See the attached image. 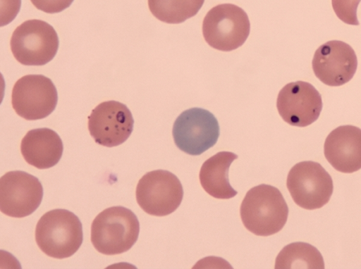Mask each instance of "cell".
Segmentation results:
<instances>
[{"label":"cell","mask_w":361,"mask_h":269,"mask_svg":"<svg viewBox=\"0 0 361 269\" xmlns=\"http://www.w3.org/2000/svg\"><path fill=\"white\" fill-rule=\"evenodd\" d=\"M240 213L247 230L267 237L282 230L288 219V207L279 189L261 184L247 192Z\"/></svg>","instance_id":"1"},{"label":"cell","mask_w":361,"mask_h":269,"mask_svg":"<svg viewBox=\"0 0 361 269\" xmlns=\"http://www.w3.org/2000/svg\"><path fill=\"white\" fill-rule=\"evenodd\" d=\"M140 223L130 209L116 206L106 208L94 219L91 242L95 249L105 255L128 251L137 242Z\"/></svg>","instance_id":"2"},{"label":"cell","mask_w":361,"mask_h":269,"mask_svg":"<svg viewBox=\"0 0 361 269\" xmlns=\"http://www.w3.org/2000/svg\"><path fill=\"white\" fill-rule=\"evenodd\" d=\"M83 239L82 226L73 212L57 208L44 213L35 228V241L48 256L62 259L73 256Z\"/></svg>","instance_id":"3"},{"label":"cell","mask_w":361,"mask_h":269,"mask_svg":"<svg viewBox=\"0 0 361 269\" xmlns=\"http://www.w3.org/2000/svg\"><path fill=\"white\" fill-rule=\"evenodd\" d=\"M250 24L245 11L232 4L210 9L202 23V34L212 48L230 51L242 46L250 34Z\"/></svg>","instance_id":"4"},{"label":"cell","mask_w":361,"mask_h":269,"mask_svg":"<svg viewBox=\"0 0 361 269\" xmlns=\"http://www.w3.org/2000/svg\"><path fill=\"white\" fill-rule=\"evenodd\" d=\"M11 49L15 58L25 65H43L51 61L59 49L54 28L47 22L32 19L23 22L13 31Z\"/></svg>","instance_id":"5"},{"label":"cell","mask_w":361,"mask_h":269,"mask_svg":"<svg viewBox=\"0 0 361 269\" xmlns=\"http://www.w3.org/2000/svg\"><path fill=\"white\" fill-rule=\"evenodd\" d=\"M287 188L300 207L314 210L326 204L333 193V180L318 163L311 161L296 163L290 170Z\"/></svg>","instance_id":"6"},{"label":"cell","mask_w":361,"mask_h":269,"mask_svg":"<svg viewBox=\"0 0 361 269\" xmlns=\"http://www.w3.org/2000/svg\"><path fill=\"white\" fill-rule=\"evenodd\" d=\"M136 200L147 214L165 216L180 205L183 189L179 179L165 170L147 173L139 180L135 191Z\"/></svg>","instance_id":"7"},{"label":"cell","mask_w":361,"mask_h":269,"mask_svg":"<svg viewBox=\"0 0 361 269\" xmlns=\"http://www.w3.org/2000/svg\"><path fill=\"white\" fill-rule=\"evenodd\" d=\"M172 134L180 150L191 156H198L216 143L220 129L216 118L210 111L192 108L178 116Z\"/></svg>","instance_id":"8"},{"label":"cell","mask_w":361,"mask_h":269,"mask_svg":"<svg viewBox=\"0 0 361 269\" xmlns=\"http://www.w3.org/2000/svg\"><path fill=\"white\" fill-rule=\"evenodd\" d=\"M57 101L55 85L42 75L23 76L13 87V108L19 116L27 120L47 117L54 111Z\"/></svg>","instance_id":"9"},{"label":"cell","mask_w":361,"mask_h":269,"mask_svg":"<svg viewBox=\"0 0 361 269\" xmlns=\"http://www.w3.org/2000/svg\"><path fill=\"white\" fill-rule=\"evenodd\" d=\"M42 197L41 182L26 172L9 171L0 178V210L8 216L30 215L39 206Z\"/></svg>","instance_id":"10"},{"label":"cell","mask_w":361,"mask_h":269,"mask_svg":"<svg viewBox=\"0 0 361 269\" xmlns=\"http://www.w3.org/2000/svg\"><path fill=\"white\" fill-rule=\"evenodd\" d=\"M134 120L126 105L116 101H104L88 117V130L95 142L113 147L126 141L133 130Z\"/></svg>","instance_id":"11"},{"label":"cell","mask_w":361,"mask_h":269,"mask_svg":"<svg viewBox=\"0 0 361 269\" xmlns=\"http://www.w3.org/2000/svg\"><path fill=\"white\" fill-rule=\"evenodd\" d=\"M276 107L279 115L288 124L306 127L319 118L322 109V96L309 82H290L280 90Z\"/></svg>","instance_id":"12"},{"label":"cell","mask_w":361,"mask_h":269,"mask_svg":"<svg viewBox=\"0 0 361 269\" xmlns=\"http://www.w3.org/2000/svg\"><path fill=\"white\" fill-rule=\"evenodd\" d=\"M312 69L316 77L329 86H341L348 82L354 76L357 67V56L347 43L329 41L315 51Z\"/></svg>","instance_id":"13"},{"label":"cell","mask_w":361,"mask_h":269,"mask_svg":"<svg viewBox=\"0 0 361 269\" xmlns=\"http://www.w3.org/2000/svg\"><path fill=\"white\" fill-rule=\"evenodd\" d=\"M324 156L338 171L352 173L361 169V129L342 125L333 130L326 138Z\"/></svg>","instance_id":"14"},{"label":"cell","mask_w":361,"mask_h":269,"mask_svg":"<svg viewBox=\"0 0 361 269\" xmlns=\"http://www.w3.org/2000/svg\"><path fill=\"white\" fill-rule=\"evenodd\" d=\"M63 151V144L59 135L47 127L28 131L20 143L25 161L38 169H47L56 165Z\"/></svg>","instance_id":"15"},{"label":"cell","mask_w":361,"mask_h":269,"mask_svg":"<svg viewBox=\"0 0 361 269\" xmlns=\"http://www.w3.org/2000/svg\"><path fill=\"white\" fill-rule=\"evenodd\" d=\"M238 156L229 151H220L202 164L199 178L204 191L210 196L220 199H228L237 194L228 180V170Z\"/></svg>","instance_id":"16"},{"label":"cell","mask_w":361,"mask_h":269,"mask_svg":"<svg viewBox=\"0 0 361 269\" xmlns=\"http://www.w3.org/2000/svg\"><path fill=\"white\" fill-rule=\"evenodd\" d=\"M275 268L324 269V262L319 250L305 242H293L284 246L276 256Z\"/></svg>","instance_id":"17"},{"label":"cell","mask_w":361,"mask_h":269,"mask_svg":"<svg viewBox=\"0 0 361 269\" xmlns=\"http://www.w3.org/2000/svg\"><path fill=\"white\" fill-rule=\"evenodd\" d=\"M204 2V0H148V6L158 20L178 24L195 16Z\"/></svg>","instance_id":"18"},{"label":"cell","mask_w":361,"mask_h":269,"mask_svg":"<svg viewBox=\"0 0 361 269\" xmlns=\"http://www.w3.org/2000/svg\"><path fill=\"white\" fill-rule=\"evenodd\" d=\"M361 0H331L333 9L343 23L358 25L357 9Z\"/></svg>","instance_id":"19"},{"label":"cell","mask_w":361,"mask_h":269,"mask_svg":"<svg viewBox=\"0 0 361 269\" xmlns=\"http://www.w3.org/2000/svg\"><path fill=\"white\" fill-rule=\"evenodd\" d=\"M37 9L47 13H59L71 6L73 0H30Z\"/></svg>","instance_id":"20"}]
</instances>
